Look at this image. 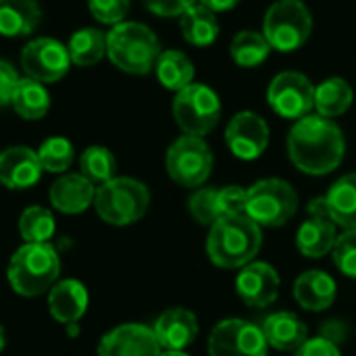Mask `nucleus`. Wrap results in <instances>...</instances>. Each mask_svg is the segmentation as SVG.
Here are the masks:
<instances>
[{
  "instance_id": "nucleus-1",
  "label": "nucleus",
  "mask_w": 356,
  "mask_h": 356,
  "mask_svg": "<svg viewBox=\"0 0 356 356\" xmlns=\"http://www.w3.org/2000/svg\"><path fill=\"white\" fill-rule=\"evenodd\" d=\"M346 152L342 129L321 115H307L288 134V156L307 175H327L340 167Z\"/></svg>"
},
{
  "instance_id": "nucleus-2",
  "label": "nucleus",
  "mask_w": 356,
  "mask_h": 356,
  "mask_svg": "<svg viewBox=\"0 0 356 356\" xmlns=\"http://www.w3.org/2000/svg\"><path fill=\"white\" fill-rule=\"evenodd\" d=\"M263 244L261 225L246 213L229 215L211 225L207 254L221 269H242L254 261Z\"/></svg>"
},
{
  "instance_id": "nucleus-3",
  "label": "nucleus",
  "mask_w": 356,
  "mask_h": 356,
  "mask_svg": "<svg viewBox=\"0 0 356 356\" xmlns=\"http://www.w3.org/2000/svg\"><path fill=\"white\" fill-rule=\"evenodd\" d=\"M161 54L154 31L138 21H123L113 25L106 33V56L111 63L131 75H146L154 69Z\"/></svg>"
},
{
  "instance_id": "nucleus-4",
  "label": "nucleus",
  "mask_w": 356,
  "mask_h": 356,
  "mask_svg": "<svg viewBox=\"0 0 356 356\" xmlns=\"http://www.w3.org/2000/svg\"><path fill=\"white\" fill-rule=\"evenodd\" d=\"M60 261L56 250L46 244L21 246L8 263V284L21 296H40L58 277Z\"/></svg>"
},
{
  "instance_id": "nucleus-5",
  "label": "nucleus",
  "mask_w": 356,
  "mask_h": 356,
  "mask_svg": "<svg viewBox=\"0 0 356 356\" xmlns=\"http://www.w3.org/2000/svg\"><path fill=\"white\" fill-rule=\"evenodd\" d=\"M150 204L148 188L131 177H113L102 184L94 196V209L98 217L117 227L131 225L140 221Z\"/></svg>"
},
{
  "instance_id": "nucleus-6",
  "label": "nucleus",
  "mask_w": 356,
  "mask_h": 356,
  "mask_svg": "<svg viewBox=\"0 0 356 356\" xmlns=\"http://www.w3.org/2000/svg\"><path fill=\"white\" fill-rule=\"evenodd\" d=\"M298 211L296 190L277 177L261 179L246 188L244 213L261 227H282Z\"/></svg>"
},
{
  "instance_id": "nucleus-7",
  "label": "nucleus",
  "mask_w": 356,
  "mask_h": 356,
  "mask_svg": "<svg viewBox=\"0 0 356 356\" xmlns=\"http://www.w3.org/2000/svg\"><path fill=\"white\" fill-rule=\"evenodd\" d=\"M311 31L313 17L302 0H277L265 13L263 35L273 50L294 52L309 40Z\"/></svg>"
},
{
  "instance_id": "nucleus-8",
  "label": "nucleus",
  "mask_w": 356,
  "mask_h": 356,
  "mask_svg": "<svg viewBox=\"0 0 356 356\" xmlns=\"http://www.w3.org/2000/svg\"><path fill=\"white\" fill-rule=\"evenodd\" d=\"M173 119L186 136L204 138L221 119V100L204 83H192L175 94Z\"/></svg>"
},
{
  "instance_id": "nucleus-9",
  "label": "nucleus",
  "mask_w": 356,
  "mask_h": 356,
  "mask_svg": "<svg viewBox=\"0 0 356 356\" xmlns=\"http://www.w3.org/2000/svg\"><path fill=\"white\" fill-rule=\"evenodd\" d=\"M213 152L211 146L198 136L177 138L165 156L169 177L184 188H200L213 173Z\"/></svg>"
},
{
  "instance_id": "nucleus-10",
  "label": "nucleus",
  "mask_w": 356,
  "mask_h": 356,
  "mask_svg": "<svg viewBox=\"0 0 356 356\" xmlns=\"http://www.w3.org/2000/svg\"><path fill=\"white\" fill-rule=\"evenodd\" d=\"M267 102L280 117L298 121L315 108V86L300 71H284L271 79Z\"/></svg>"
},
{
  "instance_id": "nucleus-11",
  "label": "nucleus",
  "mask_w": 356,
  "mask_h": 356,
  "mask_svg": "<svg viewBox=\"0 0 356 356\" xmlns=\"http://www.w3.org/2000/svg\"><path fill=\"white\" fill-rule=\"evenodd\" d=\"M267 350L261 325L244 319L219 321L209 336V356H267Z\"/></svg>"
},
{
  "instance_id": "nucleus-12",
  "label": "nucleus",
  "mask_w": 356,
  "mask_h": 356,
  "mask_svg": "<svg viewBox=\"0 0 356 356\" xmlns=\"http://www.w3.org/2000/svg\"><path fill=\"white\" fill-rule=\"evenodd\" d=\"M71 56L65 44L54 38H35L21 50V69L25 77L40 83H54L67 75Z\"/></svg>"
},
{
  "instance_id": "nucleus-13",
  "label": "nucleus",
  "mask_w": 356,
  "mask_h": 356,
  "mask_svg": "<svg viewBox=\"0 0 356 356\" xmlns=\"http://www.w3.org/2000/svg\"><path fill=\"white\" fill-rule=\"evenodd\" d=\"M246 207V188H198L188 198V211L200 225H213L223 217L240 215Z\"/></svg>"
},
{
  "instance_id": "nucleus-14",
  "label": "nucleus",
  "mask_w": 356,
  "mask_h": 356,
  "mask_svg": "<svg viewBox=\"0 0 356 356\" xmlns=\"http://www.w3.org/2000/svg\"><path fill=\"white\" fill-rule=\"evenodd\" d=\"M225 142L236 159L254 161L269 146V125L261 115L252 111H242L234 115L227 123Z\"/></svg>"
},
{
  "instance_id": "nucleus-15",
  "label": "nucleus",
  "mask_w": 356,
  "mask_h": 356,
  "mask_svg": "<svg viewBox=\"0 0 356 356\" xmlns=\"http://www.w3.org/2000/svg\"><path fill=\"white\" fill-rule=\"evenodd\" d=\"M280 273L263 261H252L236 277V292L246 307L267 309L280 296Z\"/></svg>"
},
{
  "instance_id": "nucleus-16",
  "label": "nucleus",
  "mask_w": 356,
  "mask_h": 356,
  "mask_svg": "<svg viewBox=\"0 0 356 356\" xmlns=\"http://www.w3.org/2000/svg\"><path fill=\"white\" fill-rule=\"evenodd\" d=\"M163 348L152 327L123 323L111 330L98 344V356H161Z\"/></svg>"
},
{
  "instance_id": "nucleus-17",
  "label": "nucleus",
  "mask_w": 356,
  "mask_h": 356,
  "mask_svg": "<svg viewBox=\"0 0 356 356\" xmlns=\"http://www.w3.org/2000/svg\"><path fill=\"white\" fill-rule=\"evenodd\" d=\"M42 171L38 152L27 146H10L0 152V184L8 190H25L35 186Z\"/></svg>"
},
{
  "instance_id": "nucleus-18",
  "label": "nucleus",
  "mask_w": 356,
  "mask_h": 356,
  "mask_svg": "<svg viewBox=\"0 0 356 356\" xmlns=\"http://www.w3.org/2000/svg\"><path fill=\"white\" fill-rule=\"evenodd\" d=\"M161 348L165 350H184L194 344L198 336V319L188 309H169L165 311L152 327Z\"/></svg>"
},
{
  "instance_id": "nucleus-19",
  "label": "nucleus",
  "mask_w": 356,
  "mask_h": 356,
  "mask_svg": "<svg viewBox=\"0 0 356 356\" xmlns=\"http://www.w3.org/2000/svg\"><path fill=\"white\" fill-rule=\"evenodd\" d=\"M338 296V286L336 280L319 269L305 271L296 277L294 282V298L296 302L311 313H321L327 311Z\"/></svg>"
},
{
  "instance_id": "nucleus-20",
  "label": "nucleus",
  "mask_w": 356,
  "mask_h": 356,
  "mask_svg": "<svg viewBox=\"0 0 356 356\" xmlns=\"http://www.w3.org/2000/svg\"><path fill=\"white\" fill-rule=\"evenodd\" d=\"M261 330L265 334L267 344L280 353H296L309 340L307 323L288 311H280L265 317Z\"/></svg>"
},
{
  "instance_id": "nucleus-21",
  "label": "nucleus",
  "mask_w": 356,
  "mask_h": 356,
  "mask_svg": "<svg viewBox=\"0 0 356 356\" xmlns=\"http://www.w3.org/2000/svg\"><path fill=\"white\" fill-rule=\"evenodd\" d=\"M96 188L81 173H69L58 177L50 188V202L56 211L65 215L83 213L90 204H94Z\"/></svg>"
},
{
  "instance_id": "nucleus-22",
  "label": "nucleus",
  "mask_w": 356,
  "mask_h": 356,
  "mask_svg": "<svg viewBox=\"0 0 356 356\" xmlns=\"http://www.w3.org/2000/svg\"><path fill=\"white\" fill-rule=\"evenodd\" d=\"M48 309L58 323L63 325L77 323L88 309L86 286L77 280H63L54 284L48 294Z\"/></svg>"
},
{
  "instance_id": "nucleus-23",
  "label": "nucleus",
  "mask_w": 356,
  "mask_h": 356,
  "mask_svg": "<svg viewBox=\"0 0 356 356\" xmlns=\"http://www.w3.org/2000/svg\"><path fill=\"white\" fill-rule=\"evenodd\" d=\"M338 225L332 219L309 217L296 232V248L307 259H323L334 250Z\"/></svg>"
},
{
  "instance_id": "nucleus-24",
  "label": "nucleus",
  "mask_w": 356,
  "mask_h": 356,
  "mask_svg": "<svg viewBox=\"0 0 356 356\" xmlns=\"http://www.w3.org/2000/svg\"><path fill=\"white\" fill-rule=\"evenodd\" d=\"M42 19L38 0H0V35L25 38Z\"/></svg>"
},
{
  "instance_id": "nucleus-25",
  "label": "nucleus",
  "mask_w": 356,
  "mask_h": 356,
  "mask_svg": "<svg viewBox=\"0 0 356 356\" xmlns=\"http://www.w3.org/2000/svg\"><path fill=\"white\" fill-rule=\"evenodd\" d=\"M179 29L188 44L207 48L219 38V19L217 13H213L202 2H194L181 17H179Z\"/></svg>"
},
{
  "instance_id": "nucleus-26",
  "label": "nucleus",
  "mask_w": 356,
  "mask_h": 356,
  "mask_svg": "<svg viewBox=\"0 0 356 356\" xmlns=\"http://www.w3.org/2000/svg\"><path fill=\"white\" fill-rule=\"evenodd\" d=\"M330 219L344 229H356V173L342 175L325 194Z\"/></svg>"
},
{
  "instance_id": "nucleus-27",
  "label": "nucleus",
  "mask_w": 356,
  "mask_h": 356,
  "mask_svg": "<svg viewBox=\"0 0 356 356\" xmlns=\"http://www.w3.org/2000/svg\"><path fill=\"white\" fill-rule=\"evenodd\" d=\"M156 79L171 92H181L194 83V65L181 50H163L154 63Z\"/></svg>"
},
{
  "instance_id": "nucleus-28",
  "label": "nucleus",
  "mask_w": 356,
  "mask_h": 356,
  "mask_svg": "<svg viewBox=\"0 0 356 356\" xmlns=\"http://www.w3.org/2000/svg\"><path fill=\"white\" fill-rule=\"evenodd\" d=\"M355 100V92L342 77H330L315 86V111L325 119L344 115Z\"/></svg>"
},
{
  "instance_id": "nucleus-29",
  "label": "nucleus",
  "mask_w": 356,
  "mask_h": 356,
  "mask_svg": "<svg viewBox=\"0 0 356 356\" xmlns=\"http://www.w3.org/2000/svg\"><path fill=\"white\" fill-rule=\"evenodd\" d=\"M10 106L15 108V113L21 119L35 121V119H42L48 113L50 94L44 88V83H40V81H35L31 77H21L15 92H13Z\"/></svg>"
},
{
  "instance_id": "nucleus-30",
  "label": "nucleus",
  "mask_w": 356,
  "mask_h": 356,
  "mask_svg": "<svg viewBox=\"0 0 356 356\" xmlns=\"http://www.w3.org/2000/svg\"><path fill=\"white\" fill-rule=\"evenodd\" d=\"M69 56L73 65L92 67L106 54V33L98 27H83L77 29L67 44Z\"/></svg>"
},
{
  "instance_id": "nucleus-31",
  "label": "nucleus",
  "mask_w": 356,
  "mask_h": 356,
  "mask_svg": "<svg viewBox=\"0 0 356 356\" xmlns=\"http://www.w3.org/2000/svg\"><path fill=\"white\" fill-rule=\"evenodd\" d=\"M271 50L273 48L267 42V38L252 29H244V31L236 33L229 44V54H232L234 63L244 69H254V67L263 65L269 58Z\"/></svg>"
},
{
  "instance_id": "nucleus-32",
  "label": "nucleus",
  "mask_w": 356,
  "mask_h": 356,
  "mask_svg": "<svg viewBox=\"0 0 356 356\" xmlns=\"http://www.w3.org/2000/svg\"><path fill=\"white\" fill-rule=\"evenodd\" d=\"M79 173L92 184H106L117 173V161L104 146H90L79 156Z\"/></svg>"
},
{
  "instance_id": "nucleus-33",
  "label": "nucleus",
  "mask_w": 356,
  "mask_h": 356,
  "mask_svg": "<svg viewBox=\"0 0 356 356\" xmlns=\"http://www.w3.org/2000/svg\"><path fill=\"white\" fill-rule=\"evenodd\" d=\"M19 232L27 244H46L54 234V217L44 207H29L19 219Z\"/></svg>"
},
{
  "instance_id": "nucleus-34",
  "label": "nucleus",
  "mask_w": 356,
  "mask_h": 356,
  "mask_svg": "<svg viewBox=\"0 0 356 356\" xmlns=\"http://www.w3.org/2000/svg\"><path fill=\"white\" fill-rule=\"evenodd\" d=\"M38 159H40V165L44 171L63 173L71 167V163L75 159V150L67 138L54 136V138H48L46 142H42V146L38 148Z\"/></svg>"
},
{
  "instance_id": "nucleus-35",
  "label": "nucleus",
  "mask_w": 356,
  "mask_h": 356,
  "mask_svg": "<svg viewBox=\"0 0 356 356\" xmlns=\"http://www.w3.org/2000/svg\"><path fill=\"white\" fill-rule=\"evenodd\" d=\"M332 259L342 275L356 280V229H346L336 238Z\"/></svg>"
},
{
  "instance_id": "nucleus-36",
  "label": "nucleus",
  "mask_w": 356,
  "mask_h": 356,
  "mask_svg": "<svg viewBox=\"0 0 356 356\" xmlns=\"http://www.w3.org/2000/svg\"><path fill=\"white\" fill-rule=\"evenodd\" d=\"M129 0H88V8L98 23L119 25L129 13Z\"/></svg>"
},
{
  "instance_id": "nucleus-37",
  "label": "nucleus",
  "mask_w": 356,
  "mask_h": 356,
  "mask_svg": "<svg viewBox=\"0 0 356 356\" xmlns=\"http://www.w3.org/2000/svg\"><path fill=\"white\" fill-rule=\"evenodd\" d=\"M142 2L156 17H181L198 0H142Z\"/></svg>"
},
{
  "instance_id": "nucleus-38",
  "label": "nucleus",
  "mask_w": 356,
  "mask_h": 356,
  "mask_svg": "<svg viewBox=\"0 0 356 356\" xmlns=\"http://www.w3.org/2000/svg\"><path fill=\"white\" fill-rule=\"evenodd\" d=\"M294 356H342L340 353V346L325 340L323 336H317V338H311L307 340L296 353Z\"/></svg>"
},
{
  "instance_id": "nucleus-39",
  "label": "nucleus",
  "mask_w": 356,
  "mask_h": 356,
  "mask_svg": "<svg viewBox=\"0 0 356 356\" xmlns=\"http://www.w3.org/2000/svg\"><path fill=\"white\" fill-rule=\"evenodd\" d=\"M19 79L21 77H19L17 69L8 60L0 58V106L10 104V98H13V92L17 88Z\"/></svg>"
},
{
  "instance_id": "nucleus-40",
  "label": "nucleus",
  "mask_w": 356,
  "mask_h": 356,
  "mask_svg": "<svg viewBox=\"0 0 356 356\" xmlns=\"http://www.w3.org/2000/svg\"><path fill=\"white\" fill-rule=\"evenodd\" d=\"M319 336H323L325 340L334 342V344H342L346 338H348V327L344 321H338V319H330L325 321L321 327H319Z\"/></svg>"
},
{
  "instance_id": "nucleus-41",
  "label": "nucleus",
  "mask_w": 356,
  "mask_h": 356,
  "mask_svg": "<svg viewBox=\"0 0 356 356\" xmlns=\"http://www.w3.org/2000/svg\"><path fill=\"white\" fill-rule=\"evenodd\" d=\"M309 217H317V219H330V213H327V202H325V196L321 198H315L309 202Z\"/></svg>"
},
{
  "instance_id": "nucleus-42",
  "label": "nucleus",
  "mask_w": 356,
  "mask_h": 356,
  "mask_svg": "<svg viewBox=\"0 0 356 356\" xmlns=\"http://www.w3.org/2000/svg\"><path fill=\"white\" fill-rule=\"evenodd\" d=\"M198 2H202L204 6H209L213 13H225V10L236 8L242 0H198Z\"/></svg>"
},
{
  "instance_id": "nucleus-43",
  "label": "nucleus",
  "mask_w": 356,
  "mask_h": 356,
  "mask_svg": "<svg viewBox=\"0 0 356 356\" xmlns=\"http://www.w3.org/2000/svg\"><path fill=\"white\" fill-rule=\"evenodd\" d=\"M161 356H190V355H186L184 350H165V353H161Z\"/></svg>"
},
{
  "instance_id": "nucleus-44",
  "label": "nucleus",
  "mask_w": 356,
  "mask_h": 356,
  "mask_svg": "<svg viewBox=\"0 0 356 356\" xmlns=\"http://www.w3.org/2000/svg\"><path fill=\"white\" fill-rule=\"evenodd\" d=\"M4 342H6V336H4V330H2V325H0V353H2V348H4Z\"/></svg>"
}]
</instances>
